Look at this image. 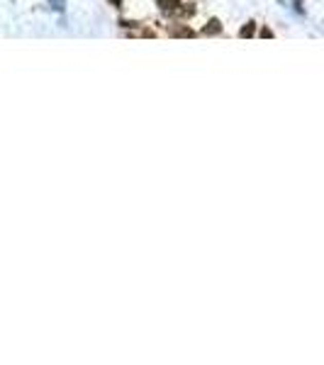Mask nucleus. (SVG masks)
Instances as JSON below:
<instances>
[{"label":"nucleus","instance_id":"obj_1","mask_svg":"<svg viewBox=\"0 0 324 365\" xmlns=\"http://www.w3.org/2000/svg\"><path fill=\"white\" fill-rule=\"evenodd\" d=\"M164 10H176V0H158Z\"/></svg>","mask_w":324,"mask_h":365},{"label":"nucleus","instance_id":"obj_2","mask_svg":"<svg viewBox=\"0 0 324 365\" xmlns=\"http://www.w3.org/2000/svg\"><path fill=\"white\" fill-rule=\"evenodd\" d=\"M51 3H54V8H56V10L64 8V0H51Z\"/></svg>","mask_w":324,"mask_h":365}]
</instances>
